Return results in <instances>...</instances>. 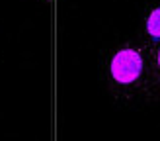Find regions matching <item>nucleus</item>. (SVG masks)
<instances>
[{
    "label": "nucleus",
    "mask_w": 160,
    "mask_h": 141,
    "mask_svg": "<svg viewBox=\"0 0 160 141\" xmlns=\"http://www.w3.org/2000/svg\"><path fill=\"white\" fill-rule=\"evenodd\" d=\"M156 69H158V78H160V47H158V53H156Z\"/></svg>",
    "instance_id": "nucleus-3"
},
{
    "label": "nucleus",
    "mask_w": 160,
    "mask_h": 141,
    "mask_svg": "<svg viewBox=\"0 0 160 141\" xmlns=\"http://www.w3.org/2000/svg\"><path fill=\"white\" fill-rule=\"evenodd\" d=\"M142 73H145V57L139 47L133 45H125L119 47L117 51L109 57V65H108V75L109 81L117 88H131L135 86Z\"/></svg>",
    "instance_id": "nucleus-1"
},
{
    "label": "nucleus",
    "mask_w": 160,
    "mask_h": 141,
    "mask_svg": "<svg viewBox=\"0 0 160 141\" xmlns=\"http://www.w3.org/2000/svg\"><path fill=\"white\" fill-rule=\"evenodd\" d=\"M145 31L150 39H160V6L152 8L145 20Z\"/></svg>",
    "instance_id": "nucleus-2"
}]
</instances>
